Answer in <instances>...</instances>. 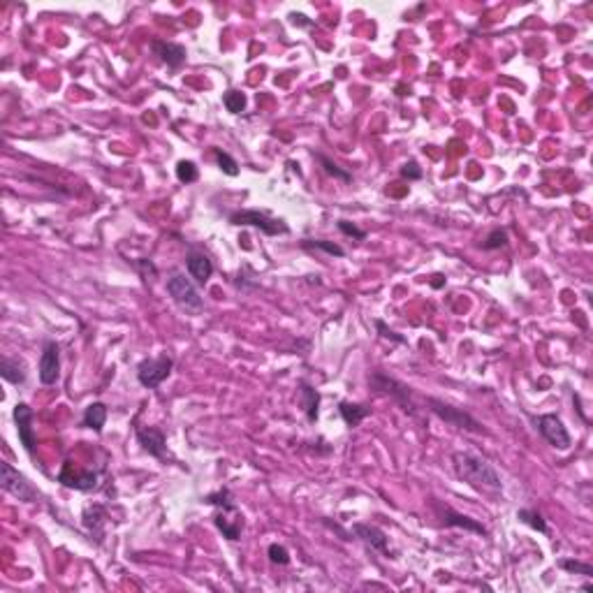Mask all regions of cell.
<instances>
[{
	"label": "cell",
	"mask_w": 593,
	"mask_h": 593,
	"mask_svg": "<svg viewBox=\"0 0 593 593\" xmlns=\"http://www.w3.org/2000/svg\"><path fill=\"white\" fill-rule=\"evenodd\" d=\"M174 369V359L169 355H160L153 359H144L137 366V380L148 390H155V387L162 385V380H167V376Z\"/></svg>",
	"instance_id": "obj_6"
},
{
	"label": "cell",
	"mask_w": 593,
	"mask_h": 593,
	"mask_svg": "<svg viewBox=\"0 0 593 593\" xmlns=\"http://www.w3.org/2000/svg\"><path fill=\"white\" fill-rule=\"evenodd\" d=\"M535 427H538V432H540L542 438H545L556 450H568L570 443H573V441H570L568 429L563 427V422H561L559 415H552V413L540 415V418L535 420Z\"/></svg>",
	"instance_id": "obj_7"
},
{
	"label": "cell",
	"mask_w": 593,
	"mask_h": 593,
	"mask_svg": "<svg viewBox=\"0 0 593 593\" xmlns=\"http://www.w3.org/2000/svg\"><path fill=\"white\" fill-rule=\"evenodd\" d=\"M84 524H86V528L90 531V535H95L97 542H102V526H104V510L100 505H93V507H86L84 510Z\"/></svg>",
	"instance_id": "obj_21"
},
{
	"label": "cell",
	"mask_w": 593,
	"mask_h": 593,
	"mask_svg": "<svg viewBox=\"0 0 593 593\" xmlns=\"http://www.w3.org/2000/svg\"><path fill=\"white\" fill-rule=\"evenodd\" d=\"M104 422H107V406L100 404V401L90 404L86 408V413H84V427H88V429H93L95 434H100Z\"/></svg>",
	"instance_id": "obj_20"
},
{
	"label": "cell",
	"mask_w": 593,
	"mask_h": 593,
	"mask_svg": "<svg viewBox=\"0 0 593 593\" xmlns=\"http://www.w3.org/2000/svg\"><path fill=\"white\" fill-rule=\"evenodd\" d=\"M207 503L209 505H228V503H232V496H230V491L228 489H221L218 493H209L207 496Z\"/></svg>",
	"instance_id": "obj_34"
},
{
	"label": "cell",
	"mask_w": 593,
	"mask_h": 593,
	"mask_svg": "<svg viewBox=\"0 0 593 593\" xmlns=\"http://www.w3.org/2000/svg\"><path fill=\"white\" fill-rule=\"evenodd\" d=\"M223 100H225V107H228L230 114H242V111L246 109V95L242 93V90H228Z\"/></svg>",
	"instance_id": "obj_26"
},
{
	"label": "cell",
	"mask_w": 593,
	"mask_h": 593,
	"mask_svg": "<svg viewBox=\"0 0 593 593\" xmlns=\"http://www.w3.org/2000/svg\"><path fill=\"white\" fill-rule=\"evenodd\" d=\"M401 176H404V179H411V181H418V179H422V169H420L418 162L411 160L401 167Z\"/></svg>",
	"instance_id": "obj_32"
},
{
	"label": "cell",
	"mask_w": 593,
	"mask_h": 593,
	"mask_svg": "<svg viewBox=\"0 0 593 593\" xmlns=\"http://www.w3.org/2000/svg\"><path fill=\"white\" fill-rule=\"evenodd\" d=\"M167 292L174 299V303L181 310H186L188 315H200L204 310V301L197 287L193 285V280L186 278V274L174 271L172 276L167 278Z\"/></svg>",
	"instance_id": "obj_2"
},
{
	"label": "cell",
	"mask_w": 593,
	"mask_h": 593,
	"mask_svg": "<svg viewBox=\"0 0 593 593\" xmlns=\"http://www.w3.org/2000/svg\"><path fill=\"white\" fill-rule=\"evenodd\" d=\"M61 376V352L56 341H47L40 357V383L54 385Z\"/></svg>",
	"instance_id": "obj_12"
},
{
	"label": "cell",
	"mask_w": 593,
	"mask_h": 593,
	"mask_svg": "<svg viewBox=\"0 0 593 593\" xmlns=\"http://www.w3.org/2000/svg\"><path fill=\"white\" fill-rule=\"evenodd\" d=\"M186 264H188V274L200 285L207 283V280L211 278V274H214V262H211V260L204 255V253H190L188 260H186Z\"/></svg>",
	"instance_id": "obj_16"
},
{
	"label": "cell",
	"mask_w": 593,
	"mask_h": 593,
	"mask_svg": "<svg viewBox=\"0 0 593 593\" xmlns=\"http://www.w3.org/2000/svg\"><path fill=\"white\" fill-rule=\"evenodd\" d=\"M315 158L322 162L324 172H327V174H331V176H336L338 181H343V183H350V181H352V174H350V172H345V169H341V167L336 165V162H331V160L327 158V155L317 153Z\"/></svg>",
	"instance_id": "obj_25"
},
{
	"label": "cell",
	"mask_w": 593,
	"mask_h": 593,
	"mask_svg": "<svg viewBox=\"0 0 593 593\" xmlns=\"http://www.w3.org/2000/svg\"><path fill=\"white\" fill-rule=\"evenodd\" d=\"M176 179H179L181 183H193V181H197V167H195V162L181 160L179 165H176Z\"/></svg>",
	"instance_id": "obj_28"
},
{
	"label": "cell",
	"mask_w": 593,
	"mask_h": 593,
	"mask_svg": "<svg viewBox=\"0 0 593 593\" xmlns=\"http://www.w3.org/2000/svg\"><path fill=\"white\" fill-rule=\"evenodd\" d=\"M58 482L68 489L77 491H90L97 487V473L95 471H74L72 461H65L58 473Z\"/></svg>",
	"instance_id": "obj_9"
},
{
	"label": "cell",
	"mask_w": 593,
	"mask_h": 593,
	"mask_svg": "<svg viewBox=\"0 0 593 593\" xmlns=\"http://www.w3.org/2000/svg\"><path fill=\"white\" fill-rule=\"evenodd\" d=\"M137 441L139 445L155 459H165L167 454V438L158 427H142L137 429Z\"/></svg>",
	"instance_id": "obj_14"
},
{
	"label": "cell",
	"mask_w": 593,
	"mask_h": 593,
	"mask_svg": "<svg viewBox=\"0 0 593 593\" xmlns=\"http://www.w3.org/2000/svg\"><path fill=\"white\" fill-rule=\"evenodd\" d=\"M230 223L232 225H251V228H258L262 230L267 237H278V235H287L290 228L278 221V218H271L269 214L264 211H258V209H248V211H237V214L230 216Z\"/></svg>",
	"instance_id": "obj_5"
},
{
	"label": "cell",
	"mask_w": 593,
	"mask_h": 593,
	"mask_svg": "<svg viewBox=\"0 0 593 593\" xmlns=\"http://www.w3.org/2000/svg\"><path fill=\"white\" fill-rule=\"evenodd\" d=\"M0 487H3L7 493H12L14 498L24 500V503H35V500H40V491L28 482V477L24 473H19L7 461H0Z\"/></svg>",
	"instance_id": "obj_4"
},
{
	"label": "cell",
	"mask_w": 593,
	"mask_h": 593,
	"mask_svg": "<svg viewBox=\"0 0 593 593\" xmlns=\"http://www.w3.org/2000/svg\"><path fill=\"white\" fill-rule=\"evenodd\" d=\"M517 519H519V521H524L526 526L535 528V531L547 533V521L542 519V514H540V512L528 510V507H524V510H519V512H517Z\"/></svg>",
	"instance_id": "obj_23"
},
{
	"label": "cell",
	"mask_w": 593,
	"mask_h": 593,
	"mask_svg": "<svg viewBox=\"0 0 593 593\" xmlns=\"http://www.w3.org/2000/svg\"><path fill=\"white\" fill-rule=\"evenodd\" d=\"M151 49H153V54L158 56L162 63H167V68H172V70H179L183 63H186V47H181V45L153 40Z\"/></svg>",
	"instance_id": "obj_15"
},
{
	"label": "cell",
	"mask_w": 593,
	"mask_h": 593,
	"mask_svg": "<svg viewBox=\"0 0 593 593\" xmlns=\"http://www.w3.org/2000/svg\"><path fill=\"white\" fill-rule=\"evenodd\" d=\"M269 559L271 563H278V566H287V563H290V552H287L283 545H276V542H274V545H269Z\"/></svg>",
	"instance_id": "obj_31"
},
{
	"label": "cell",
	"mask_w": 593,
	"mask_h": 593,
	"mask_svg": "<svg viewBox=\"0 0 593 593\" xmlns=\"http://www.w3.org/2000/svg\"><path fill=\"white\" fill-rule=\"evenodd\" d=\"M452 468H454L459 480H464L466 484H471L473 489H477V491L498 493L503 489V482H500V475L496 473V468L477 454H471V452H454V454H452Z\"/></svg>",
	"instance_id": "obj_1"
},
{
	"label": "cell",
	"mask_w": 593,
	"mask_h": 593,
	"mask_svg": "<svg viewBox=\"0 0 593 593\" xmlns=\"http://www.w3.org/2000/svg\"><path fill=\"white\" fill-rule=\"evenodd\" d=\"M14 422H17V434H19V441L21 445L26 448L28 454L35 452V432H33V408L28 404H17L14 406Z\"/></svg>",
	"instance_id": "obj_11"
},
{
	"label": "cell",
	"mask_w": 593,
	"mask_h": 593,
	"mask_svg": "<svg viewBox=\"0 0 593 593\" xmlns=\"http://www.w3.org/2000/svg\"><path fill=\"white\" fill-rule=\"evenodd\" d=\"M0 376H3L7 383L12 385H21L28 376L26 371V362L19 357H3V362H0Z\"/></svg>",
	"instance_id": "obj_17"
},
{
	"label": "cell",
	"mask_w": 593,
	"mask_h": 593,
	"mask_svg": "<svg viewBox=\"0 0 593 593\" xmlns=\"http://www.w3.org/2000/svg\"><path fill=\"white\" fill-rule=\"evenodd\" d=\"M221 507L223 510H218L216 517H214L218 531H221L228 540H239L242 538V531H244L242 512L237 510L235 503H228V505H221Z\"/></svg>",
	"instance_id": "obj_10"
},
{
	"label": "cell",
	"mask_w": 593,
	"mask_h": 593,
	"mask_svg": "<svg viewBox=\"0 0 593 593\" xmlns=\"http://www.w3.org/2000/svg\"><path fill=\"white\" fill-rule=\"evenodd\" d=\"M216 160H218V167L223 169L225 174L228 176H237L239 174V165H237V160L232 158L230 153H225V151H221V148H216Z\"/></svg>",
	"instance_id": "obj_27"
},
{
	"label": "cell",
	"mask_w": 593,
	"mask_h": 593,
	"mask_svg": "<svg viewBox=\"0 0 593 593\" xmlns=\"http://www.w3.org/2000/svg\"><path fill=\"white\" fill-rule=\"evenodd\" d=\"M303 248L324 251V253H329V255H336V258L345 255V251L341 248V246H336L334 242H324V239H308V242H303Z\"/></svg>",
	"instance_id": "obj_24"
},
{
	"label": "cell",
	"mask_w": 593,
	"mask_h": 593,
	"mask_svg": "<svg viewBox=\"0 0 593 593\" xmlns=\"http://www.w3.org/2000/svg\"><path fill=\"white\" fill-rule=\"evenodd\" d=\"M369 383H371L373 390L380 392V394H392V397L397 399L401 406H404L406 413H413L415 406L411 404V390H408L406 385H401L399 380L385 376L383 371H373L369 376Z\"/></svg>",
	"instance_id": "obj_8"
},
{
	"label": "cell",
	"mask_w": 593,
	"mask_h": 593,
	"mask_svg": "<svg viewBox=\"0 0 593 593\" xmlns=\"http://www.w3.org/2000/svg\"><path fill=\"white\" fill-rule=\"evenodd\" d=\"M338 413H341V418H343L345 425L355 429V427L362 425L366 418H369L371 408L364 406V404H350V401H341V404H338Z\"/></svg>",
	"instance_id": "obj_19"
},
{
	"label": "cell",
	"mask_w": 593,
	"mask_h": 593,
	"mask_svg": "<svg viewBox=\"0 0 593 593\" xmlns=\"http://www.w3.org/2000/svg\"><path fill=\"white\" fill-rule=\"evenodd\" d=\"M338 230H341L343 235H348V237L366 239V232H364V230H359L357 225H352V223H348V221H338Z\"/></svg>",
	"instance_id": "obj_33"
},
{
	"label": "cell",
	"mask_w": 593,
	"mask_h": 593,
	"mask_svg": "<svg viewBox=\"0 0 593 593\" xmlns=\"http://www.w3.org/2000/svg\"><path fill=\"white\" fill-rule=\"evenodd\" d=\"M443 521H445V526H459V528H466V531H471V533L487 535V528L480 524V521L466 517V514H461V512H454L452 507H445L443 510Z\"/></svg>",
	"instance_id": "obj_18"
},
{
	"label": "cell",
	"mask_w": 593,
	"mask_h": 593,
	"mask_svg": "<svg viewBox=\"0 0 593 593\" xmlns=\"http://www.w3.org/2000/svg\"><path fill=\"white\" fill-rule=\"evenodd\" d=\"M352 531H355L357 538H362L371 549H376V552H380L383 556H387V559L392 556L390 538H387L385 531H380L378 526H371V524H355V526H352Z\"/></svg>",
	"instance_id": "obj_13"
},
{
	"label": "cell",
	"mask_w": 593,
	"mask_h": 593,
	"mask_svg": "<svg viewBox=\"0 0 593 593\" xmlns=\"http://www.w3.org/2000/svg\"><path fill=\"white\" fill-rule=\"evenodd\" d=\"M299 394H301V406H303V411H306L308 420L315 422L317 420V406H320V394H317L313 387L306 385V383H301Z\"/></svg>",
	"instance_id": "obj_22"
},
{
	"label": "cell",
	"mask_w": 593,
	"mask_h": 593,
	"mask_svg": "<svg viewBox=\"0 0 593 593\" xmlns=\"http://www.w3.org/2000/svg\"><path fill=\"white\" fill-rule=\"evenodd\" d=\"M427 406L434 415H438L445 425L464 429V432H471V434H484L482 425H480L473 415L466 413L464 408H454V406L445 404V401H441V399H432V397L427 399Z\"/></svg>",
	"instance_id": "obj_3"
},
{
	"label": "cell",
	"mask_w": 593,
	"mask_h": 593,
	"mask_svg": "<svg viewBox=\"0 0 593 593\" xmlns=\"http://www.w3.org/2000/svg\"><path fill=\"white\" fill-rule=\"evenodd\" d=\"M290 19H292L294 26H296V24H299V26H308V21H306V17H303V14H292Z\"/></svg>",
	"instance_id": "obj_36"
},
{
	"label": "cell",
	"mask_w": 593,
	"mask_h": 593,
	"mask_svg": "<svg viewBox=\"0 0 593 593\" xmlns=\"http://www.w3.org/2000/svg\"><path fill=\"white\" fill-rule=\"evenodd\" d=\"M376 327H378L380 331H383V336H385V338H392V341H397V343H406V338H404V336H397L392 329H387L383 320H376Z\"/></svg>",
	"instance_id": "obj_35"
},
{
	"label": "cell",
	"mask_w": 593,
	"mask_h": 593,
	"mask_svg": "<svg viewBox=\"0 0 593 593\" xmlns=\"http://www.w3.org/2000/svg\"><path fill=\"white\" fill-rule=\"evenodd\" d=\"M559 568H563L566 573H573V575H584V577H593V568L589 563H582V561H570V559H563L559 561Z\"/></svg>",
	"instance_id": "obj_29"
},
{
	"label": "cell",
	"mask_w": 593,
	"mask_h": 593,
	"mask_svg": "<svg viewBox=\"0 0 593 593\" xmlns=\"http://www.w3.org/2000/svg\"><path fill=\"white\" fill-rule=\"evenodd\" d=\"M503 246H507V232L505 230H493L491 235L482 242L484 251H496V248H503Z\"/></svg>",
	"instance_id": "obj_30"
}]
</instances>
